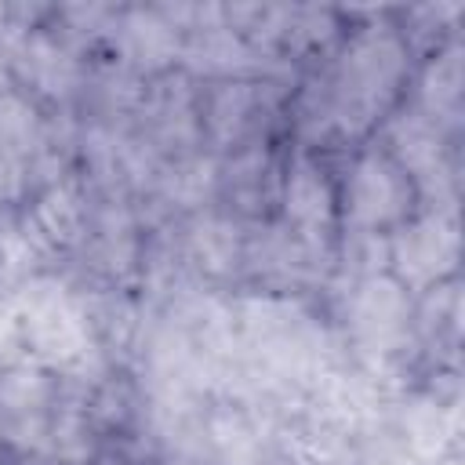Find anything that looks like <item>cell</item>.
I'll list each match as a JSON object with an SVG mask.
<instances>
[{"label": "cell", "instance_id": "6da1fadb", "mask_svg": "<svg viewBox=\"0 0 465 465\" xmlns=\"http://www.w3.org/2000/svg\"><path fill=\"white\" fill-rule=\"evenodd\" d=\"M389 196H392V174L378 160H367L356 178V211L367 218H378L389 211Z\"/></svg>", "mask_w": 465, "mask_h": 465}, {"label": "cell", "instance_id": "7a4b0ae2", "mask_svg": "<svg viewBox=\"0 0 465 465\" xmlns=\"http://www.w3.org/2000/svg\"><path fill=\"white\" fill-rule=\"evenodd\" d=\"M291 211L298 218H323L327 214V193L312 171H298L291 182Z\"/></svg>", "mask_w": 465, "mask_h": 465}]
</instances>
